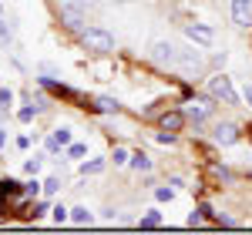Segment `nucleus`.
<instances>
[{
    "label": "nucleus",
    "mask_w": 252,
    "mask_h": 235,
    "mask_svg": "<svg viewBox=\"0 0 252 235\" xmlns=\"http://www.w3.org/2000/svg\"><path fill=\"white\" fill-rule=\"evenodd\" d=\"M155 195H158V202H172L175 188H165V185H161V188H155Z\"/></svg>",
    "instance_id": "26"
},
{
    "label": "nucleus",
    "mask_w": 252,
    "mask_h": 235,
    "mask_svg": "<svg viewBox=\"0 0 252 235\" xmlns=\"http://www.w3.org/2000/svg\"><path fill=\"white\" fill-rule=\"evenodd\" d=\"M61 192V178L54 175V178H47V181H44V198H51V195H58Z\"/></svg>",
    "instance_id": "18"
},
{
    "label": "nucleus",
    "mask_w": 252,
    "mask_h": 235,
    "mask_svg": "<svg viewBox=\"0 0 252 235\" xmlns=\"http://www.w3.org/2000/svg\"><path fill=\"white\" fill-rule=\"evenodd\" d=\"M10 104H14V91H10V88H0V108L7 111Z\"/></svg>",
    "instance_id": "21"
},
{
    "label": "nucleus",
    "mask_w": 252,
    "mask_h": 235,
    "mask_svg": "<svg viewBox=\"0 0 252 235\" xmlns=\"http://www.w3.org/2000/svg\"><path fill=\"white\" fill-rule=\"evenodd\" d=\"M71 222H74V225H91L94 215L88 212V205H78V208H71Z\"/></svg>",
    "instance_id": "13"
},
{
    "label": "nucleus",
    "mask_w": 252,
    "mask_h": 235,
    "mask_svg": "<svg viewBox=\"0 0 252 235\" xmlns=\"http://www.w3.org/2000/svg\"><path fill=\"white\" fill-rule=\"evenodd\" d=\"M205 91H209V98L215 104H225V108H239V91H235V84L229 74H212V78L205 81Z\"/></svg>",
    "instance_id": "2"
},
{
    "label": "nucleus",
    "mask_w": 252,
    "mask_h": 235,
    "mask_svg": "<svg viewBox=\"0 0 252 235\" xmlns=\"http://www.w3.org/2000/svg\"><path fill=\"white\" fill-rule=\"evenodd\" d=\"M51 212H54V222H67V218H71V212H67V208H64V205H54V208H51Z\"/></svg>",
    "instance_id": "23"
},
{
    "label": "nucleus",
    "mask_w": 252,
    "mask_h": 235,
    "mask_svg": "<svg viewBox=\"0 0 252 235\" xmlns=\"http://www.w3.org/2000/svg\"><path fill=\"white\" fill-rule=\"evenodd\" d=\"M94 111H101V115H118L121 104L115 98H94Z\"/></svg>",
    "instance_id": "11"
},
{
    "label": "nucleus",
    "mask_w": 252,
    "mask_h": 235,
    "mask_svg": "<svg viewBox=\"0 0 252 235\" xmlns=\"http://www.w3.org/2000/svg\"><path fill=\"white\" fill-rule=\"evenodd\" d=\"M128 165H131V168H135V172H152V158L145 155V151H135V155H131V161H128Z\"/></svg>",
    "instance_id": "14"
},
{
    "label": "nucleus",
    "mask_w": 252,
    "mask_h": 235,
    "mask_svg": "<svg viewBox=\"0 0 252 235\" xmlns=\"http://www.w3.org/2000/svg\"><path fill=\"white\" fill-rule=\"evenodd\" d=\"M148 60L155 64V67H175V60H178V47H175L172 40H152V47H148Z\"/></svg>",
    "instance_id": "4"
},
{
    "label": "nucleus",
    "mask_w": 252,
    "mask_h": 235,
    "mask_svg": "<svg viewBox=\"0 0 252 235\" xmlns=\"http://www.w3.org/2000/svg\"><path fill=\"white\" fill-rule=\"evenodd\" d=\"M111 161H115V165H128V161H131V151H128V148H115Z\"/></svg>",
    "instance_id": "19"
},
{
    "label": "nucleus",
    "mask_w": 252,
    "mask_h": 235,
    "mask_svg": "<svg viewBox=\"0 0 252 235\" xmlns=\"http://www.w3.org/2000/svg\"><path fill=\"white\" fill-rule=\"evenodd\" d=\"M0 37H3V40H10V37H14V30H10V27L3 24V17H0Z\"/></svg>",
    "instance_id": "27"
},
{
    "label": "nucleus",
    "mask_w": 252,
    "mask_h": 235,
    "mask_svg": "<svg viewBox=\"0 0 252 235\" xmlns=\"http://www.w3.org/2000/svg\"><path fill=\"white\" fill-rule=\"evenodd\" d=\"M78 44L88 47L91 54H111L115 51V34L108 27H101V24H88V27L78 30Z\"/></svg>",
    "instance_id": "1"
},
{
    "label": "nucleus",
    "mask_w": 252,
    "mask_h": 235,
    "mask_svg": "<svg viewBox=\"0 0 252 235\" xmlns=\"http://www.w3.org/2000/svg\"><path fill=\"white\" fill-rule=\"evenodd\" d=\"M182 34L192 40V44H198V47H212L215 44V30L209 27V24H182Z\"/></svg>",
    "instance_id": "6"
},
{
    "label": "nucleus",
    "mask_w": 252,
    "mask_h": 235,
    "mask_svg": "<svg viewBox=\"0 0 252 235\" xmlns=\"http://www.w3.org/2000/svg\"><path fill=\"white\" fill-rule=\"evenodd\" d=\"M104 158H91V161H81V175H97V172H104Z\"/></svg>",
    "instance_id": "15"
},
{
    "label": "nucleus",
    "mask_w": 252,
    "mask_h": 235,
    "mask_svg": "<svg viewBox=\"0 0 252 235\" xmlns=\"http://www.w3.org/2000/svg\"><path fill=\"white\" fill-rule=\"evenodd\" d=\"M185 118H189V121H195V128H198L205 118H212V98H209V101L195 98L192 104H185Z\"/></svg>",
    "instance_id": "9"
},
{
    "label": "nucleus",
    "mask_w": 252,
    "mask_h": 235,
    "mask_svg": "<svg viewBox=\"0 0 252 235\" xmlns=\"http://www.w3.org/2000/svg\"><path fill=\"white\" fill-rule=\"evenodd\" d=\"M44 212H47V202H44V198L31 205V218H40V215H44Z\"/></svg>",
    "instance_id": "25"
},
{
    "label": "nucleus",
    "mask_w": 252,
    "mask_h": 235,
    "mask_svg": "<svg viewBox=\"0 0 252 235\" xmlns=\"http://www.w3.org/2000/svg\"><path fill=\"white\" fill-rule=\"evenodd\" d=\"M67 3H74V7H81V10H94V7H101V0H67Z\"/></svg>",
    "instance_id": "24"
},
{
    "label": "nucleus",
    "mask_w": 252,
    "mask_h": 235,
    "mask_svg": "<svg viewBox=\"0 0 252 235\" xmlns=\"http://www.w3.org/2000/svg\"><path fill=\"white\" fill-rule=\"evenodd\" d=\"M37 115H40V111L34 108V104H31V108H20V111H17V118H20V121H34Z\"/></svg>",
    "instance_id": "22"
},
{
    "label": "nucleus",
    "mask_w": 252,
    "mask_h": 235,
    "mask_svg": "<svg viewBox=\"0 0 252 235\" xmlns=\"http://www.w3.org/2000/svg\"><path fill=\"white\" fill-rule=\"evenodd\" d=\"M58 17H61V24H64L67 30H74V34H78L81 27H88V17H84V10H81V7H74V3H64Z\"/></svg>",
    "instance_id": "7"
},
{
    "label": "nucleus",
    "mask_w": 252,
    "mask_h": 235,
    "mask_svg": "<svg viewBox=\"0 0 252 235\" xmlns=\"http://www.w3.org/2000/svg\"><path fill=\"white\" fill-rule=\"evenodd\" d=\"M40 192H44V185H40V181H27V185H24V195H27V198H37Z\"/></svg>",
    "instance_id": "20"
},
{
    "label": "nucleus",
    "mask_w": 252,
    "mask_h": 235,
    "mask_svg": "<svg viewBox=\"0 0 252 235\" xmlns=\"http://www.w3.org/2000/svg\"><path fill=\"white\" fill-rule=\"evenodd\" d=\"M212 141L222 145V148H229V145H239V141H242V131H239V124H232V121H215L212 124Z\"/></svg>",
    "instance_id": "5"
},
{
    "label": "nucleus",
    "mask_w": 252,
    "mask_h": 235,
    "mask_svg": "<svg viewBox=\"0 0 252 235\" xmlns=\"http://www.w3.org/2000/svg\"><path fill=\"white\" fill-rule=\"evenodd\" d=\"M249 175H252V168H249Z\"/></svg>",
    "instance_id": "32"
},
{
    "label": "nucleus",
    "mask_w": 252,
    "mask_h": 235,
    "mask_svg": "<svg viewBox=\"0 0 252 235\" xmlns=\"http://www.w3.org/2000/svg\"><path fill=\"white\" fill-rule=\"evenodd\" d=\"M161 225V212L158 208H148V215L138 218V229H158Z\"/></svg>",
    "instance_id": "12"
},
{
    "label": "nucleus",
    "mask_w": 252,
    "mask_h": 235,
    "mask_svg": "<svg viewBox=\"0 0 252 235\" xmlns=\"http://www.w3.org/2000/svg\"><path fill=\"white\" fill-rule=\"evenodd\" d=\"M40 165H44V158L34 155V158H27V161H24V172H27V175H37V172H40Z\"/></svg>",
    "instance_id": "17"
},
{
    "label": "nucleus",
    "mask_w": 252,
    "mask_h": 235,
    "mask_svg": "<svg viewBox=\"0 0 252 235\" xmlns=\"http://www.w3.org/2000/svg\"><path fill=\"white\" fill-rule=\"evenodd\" d=\"M0 17H3V3H0Z\"/></svg>",
    "instance_id": "31"
},
{
    "label": "nucleus",
    "mask_w": 252,
    "mask_h": 235,
    "mask_svg": "<svg viewBox=\"0 0 252 235\" xmlns=\"http://www.w3.org/2000/svg\"><path fill=\"white\" fill-rule=\"evenodd\" d=\"M175 67H178V71H185L189 78H195V74H202V71H205V58H202L198 44H189V47H178V60H175Z\"/></svg>",
    "instance_id": "3"
},
{
    "label": "nucleus",
    "mask_w": 252,
    "mask_h": 235,
    "mask_svg": "<svg viewBox=\"0 0 252 235\" xmlns=\"http://www.w3.org/2000/svg\"><path fill=\"white\" fill-rule=\"evenodd\" d=\"M202 218H205L202 212H195V215H189V225H192V229H195V225H202Z\"/></svg>",
    "instance_id": "28"
},
{
    "label": "nucleus",
    "mask_w": 252,
    "mask_h": 235,
    "mask_svg": "<svg viewBox=\"0 0 252 235\" xmlns=\"http://www.w3.org/2000/svg\"><path fill=\"white\" fill-rule=\"evenodd\" d=\"M232 24L239 30L252 27V0H232Z\"/></svg>",
    "instance_id": "8"
},
{
    "label": "nucleus",
    "mask_w": 252,
    "mask_h": 235,
    "mask_svg": "<svg viewBox=\"0 0 252 235\" xmlns=\"http://www.w3.org/2000/svg\"><path fill=\"white\" fill-rule=\"evenodd\" d=\"M84 155H88V145H81V141H71V145H67V158H71V161H81Z\"/></svg>",
    "instance_id": "16"
},
{
    "label": "nucleus",
    "mask_w": 252,
    "mask_h": 235,
    "mask_svg": "<svg viewBox=\"0 0 252 235\" xmlns=\"http://www.w3.org/2000/svg\"><path fill=\"white\" fill-rule=\"evenodd\" d=\"M115 3H131V0H115Z\"/></svg>",
    "instance_id": "30"
},
{
    "label": "nucleus",
    "mask_w": 252,
    "mask_h": 235,
    "mask_svg": "<svg viewBox=\"0 0 252 235\" xmlns=\"http://www.w3.org/2000/svg\"><path fill=\"white\" fill-rule=\"evenodd\" d=\"M185 124H189L185 111H165V115L158 118V128H161V131H172V135L185 131Z\"/></svg>",
    "instance_id": "10"
},
{
    "label": "nucleus",
    "mask_w": 252,
    "mask_h": 235,
    "mask_svg": "<svg viewBox=\"0 0 252 235\" xmlns=\"http://www.w3.org/2000/svg\"><path fill=\"white\" fill-rule=\"evenodd\" d=\"M246 101H249V108H252V84H246Z\"/></svg>",
    "instance_id": "29"
}]
</instances>
